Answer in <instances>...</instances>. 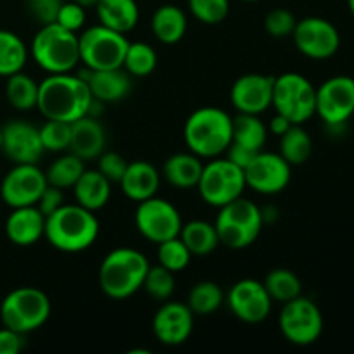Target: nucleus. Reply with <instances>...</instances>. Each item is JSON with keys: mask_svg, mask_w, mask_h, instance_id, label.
<instances>
[{"mask_svg": "<svg viewBox=\"0 0 354 354\" xmlns=\"http://www.w3.org/2000/svg\"><path fill=\"white\" fill-rule=\"evenodd\" d=\"M268 138V128L258 114L239 113L232 118V144L241 145L252 152L263 151Z\"/></svg>", "mask_w": 354, "mask_h": 354, "instance_id": "obj_29", "label": "nucleus"}, {"mask_svg": "<svg viewBox=\"0 0 354 354\" xmlns=\"http://www.w3.org/2000/svg\"><path fill=\"white\" fill-rule=\"evenodd\" d=\"M38 130H40V140L45 152H62L69 149L71 123L59 120H47Z\"/></svg>", "mask_w": 354, "mask_h": 354, "instance_id": "obj_40", "label": "nucleus"}, {"mask_svg": "<svg viewBox=\"0 0 354 354\" xmlns=\"http://www.w3.org/2000/svg\"><path fill=\"white\" fill-rule=\"evenodd\" d=\"M196 189L204 203L220 209L244 194V169L234 165L230 159H209L204 165Z\"/></svg>", "mask_w": 354, "mask_h": 354, "instance_id": "obj_10", "label": "nucleus"}, {"mask_svg": "<svg viewBox=\"0 0 354 354\" xmlns=\"http://www.w3.org/2000/svg\"><path fill=\"white\" fill-rule=\"evenodd\" d=\"M279 328L286 341L294 346H311L324 332V315L315 301L303 294L283 303L279 315Z\"/></svg>", "mask_w": 354, "mask_h": 354, "instance_id": "obj_11", "label": "nucleus"}, {"mask_svg": "<svg viewBox=\"0 0 354 354\" xmlns=\"http://www.w3.org/2000/svg\"><path fill=\"white\" fill-rule=\"evenodd\" d=\"M261 207L245 197L232 201L220 207L214 228H216L220 244L234 251L249 248L254 244L263 230Z\"/></svg>", "mask_w": 354, "mask_h": 354, "instance_id": "obj_6", "label": "nucleus"}, {"mask_svg": "<svg viewBox=\"0 0 354 354\" xmlns=\"http://www.w3.org/2000/svg\"><path fill=\"white\" fill-rule=\"evenodd\" d=\"M92 100L93 95L88 85L78 75H48L38 83L37 109L45 120L73 123L88 114Z\"/></svg>", "mask_w": 354, "mask_h": 354, "instance_id": "obj_1", "label": "nucleus"}, {"mask_svg": "<svg viewBox=\"0 0 354 354\" xmlns=\"http://www.w3.org/2000/svg\"><path fill=\"white\" fill-rule=\"evenodd\" d=\"M2 152L14 165H37L45 149L40 140V130L28 121H9L2 128Z\"/></svg>", "mask_w": 354, "mask_h": 354, "instance_id": "obj_20", "label": "nucleus"}, {"mask_svg": "<svg viewBox=\"0 0 354 354\" xmlns=\"http://www.w3.org/2000/svg\"><path fill=\"white\" fill-rule=\"evenodd\" d=\"M50 313V299L37 287H17L10 290L0 304V320L3 327L24 335L44 327Z\"/></svg>", "mask_w": 354, "mask_h": 354, "instance_id": "obj_7", "label": "nucleus"}, {"mask_svg": "<svg viewBox=\"0 0 354 354\" xmlns=\"http://www.w3.org/2000/svg\"><path fill=\"white\" fill-rule=\"evenodd\" d=\"M272 106L292 124H303L317 114V88L299 73H283L273 82Z\"/></svg>", "mask_w": 354, "mask_h": 354, "instance_id": "obj_8", "label": "nucleus"}, {"mask_svg": "<svg viewBox=\"0 0 354 354\" xmlns=\"http://www.w3.org/2000/svg\"><path fill=\"white\" fill-rule=\"evenodd\" d=\"M158 66V54L154 48L145 41L128 44L127 54L123 59V69L133 78L149 76Z\"/></svg>", "mask_w": 354, "mask_h": 354, "instance_id": "obj_37", "label": "nucleus"}, {"mask_svg": "<svg viewBox=\"0 0 354 354\" xmlns=\"http://www.w3.org/2000/svg\"><path fill=\"white\" fill-rule=\"evenodd\" d=\"M178 237L192 256H207L220 245L214 223H207L204 220H192L182 225Z\"/></svg>", "mask_w": 354, "mask_h": 354, "instance_id": "obj_30", "label": "nucleus"}, {"mask_svg": "<svg viewBox=\"0 0 354 354\" xmlns=\"http://www.w3.org/2000/svg\"><path fill=\"white\" fill-rule=\"evenodd\" d=\"M30 54L48 75L73 71L80 64L78 35L57 23L44 24L33 37Z\"/></svg>", "mask_w": 354, "mask_h": 354, "instance_id": "obj_5", "label": "nucleus"}, {"mask_svg": "<svg viewBox=\"0 0 354 354\" xmlns=\"http://www.w3.org/2000/svg\"><path fill=\"white\" fill-rule=\"evenodd\" d=\"M61 6L62 0H30V12L44 26V24L57 23Z\"/></svg>", "mask_w": 354, "mask_h": 354, "instance_id": "obj_45", "label": "nucleus"}, {"mask_svg": "<svg viewBox=\"0 0 354 354\" xmlns=\"http://www.w3.org/2000/svg\"><path fill=\"white\" fill-rule=\"evenodd\" d=\"M159 183H161V173L156 169V166L149 161L138 159V161L128 162L120 185L128 199L133 203H142L158 194Z\"/></svg>", "mask_w": 354, "mask_h": 354, "instance_id": "obj_24", "label": "nucleus"}, {"mask_svg": "<svg viewBox=\"0 0 354 354\" xmlns=\"http://www.w3.org/2000/svg\"><path fill=\"white\" fill-rule=\"evenodd\" d=\"M47 185L45 171L37 165H14L0 183V197L9 207L37 206Z\"/></svg>", "mask_w": 354, "mask_h": 354, "instance_id": "obj_16", "label": "nucleus"}, {"mask_svg": "<svg viewBox=\"0 0 354 354\" xmlns=\"http://www.w3.org/2000/svg\"><path fill=\"white\" fill-rule=\"evenodd\" d=\"M245 187L263 196H275L289 187L292 166L280 154L259 151L244 168Z\"/></svg>", "mask_w": 354, "mask_h": 354, "instance_id": "obj_14", "label": "nucleus"}, {"mask_svg": "<svg viewBox=\"0 0 354 354\" xmlns=\"http://www.w3.org/2000/svg\"><path fill=\"white\" fill-rule=\"evenodd\" d=\"M183 140L201 159L218 158L232 144V116L220 107H199L187 118Z\"/></svg>", "mask_w": 354, "mask_h": 354, "instance_id": "obj_3", "label": "nucleus"}, {"mask_svg": "<svg viewBox=\"0 0 354 354\" xmlns=\"http://www.w3.org/2000/svg\"><path fill=\"white\" fill-rule=\"evenodd\" d=\"M73 194L76 204L95 213L109 203L111 182L99 169H85L78 182L73 185Z\"/></svg>", "mask_w": 354, "mask_h": 354, "instance_id": "obj_26", "label": "nucleus"}, {"mask_svg": "<svg viewBox=\"0 0 354 354\" xmlns=\"http://www.w3.org/2000/svg\"><path fill=\"white\" fill-rule=\"evenodd\" d=\"M100 225L95 213L80 204H64L45 218V239L61 252H83L95 244Z\"/></svg>", "mask_w": 354, "mask_h": 354, "instance_id": "obj_2", "label": "nucleus"}, {"mask_svg": "<svg viewBox=\"0 0 354 354\" xmlns=\"http://www.w3.org/2000/svg\"><path fill=\"white\" fill-rule=\"evenodd\" d=\"M311 152H313V140L303 124H292L286 133L280 135L279 154L290 166L304 165L311 158Z\"/></svg>", "mask_w": 354, "mask_h": 354, "instance_id": "obj_31", "label": "nucleus"}, {"mask_svg": "<svg viewBox=\"0 0 354 354\" xmlns=\"http://www.w3.org/2000/svg\"><path fill=\"white\" fill-rule=\"evenodd\" d=\"M28 2H30V0H28Z\"/></svg>", "mask_w": 354, "mask_h": 354, "instance_id": "obj_54", "label": "nucleus"}, {"mask_svg": "<svg viewBox=\"0 0 354 354\" xmlns=\"http://www.w3.org/2000/svg\"><path fill=\"white\" fill-rule=\"evenodd\" d=\"M203 168V159L194 152H176L169 156L162 165V176L169 185L176 189H194L199 183Z\"/></svg>", "mask_w": 354, "mask_h": 354, "instance_id": "obj_25", "label": "nucleus"}, {"mask_svg": "<svg viewBox=\"0 0 354 354\" xmlns=\"http://www.w3.org/2000/svg\"><path fill=\"white\" fill-rule=\"evenodd\" d=\"M85 9L82 6H78L76 2H62L61 10H59V16H57V24H61L62 28L69 31H75L78 33L80 30L83 28L85 24Z\"/></svg>", "mask_w": 354, "mask_h": 354, "instance_id": "obj_44", "label": "nucleus"}, {"mask_svg": "<svg viewBox=\"0 0 354 354\" xmlns=\"http://www.w3.org/2000/svg\"><path fill=\"white\" fill-rule=\"evenodd\" d=\"M292 40L301 54L315 61L330 59L341 47V35L337 28L328 19L317 16L297 21Z\"/></svg>", "mask_w": 354, "mask_h": 354, "instance_id": "obj_13", "label": "nucleus"}, {"mask_svg": "<svg viewBox=\"0 0 354 354\" xmlns=\"http://www.w3.org/2000/svg\"><path fill=\"white\" fill-rule=\"evenodd\" d=\"M348 7H349V10H351V14L354 17V0H348Z\"/></svg>", "mask_w": 354, "mask_h": 354, "instance_id": "obj_51", "label": "nucleus"}, {"mask_svg": "<svg viewBox=\"0 0 354 354\" xmlns=\"http://www.w3.org/2000/svg\"><path fill=\"white\" fill-rule=\"evenodd\" d=\"M85 161L75 156L73 152L69 154H62L52 162L45 171V178L47 183L57 189H73L82 173L85 171Z\"/></svg>", "mask_w": 354, "mask_h": 354, "instance_id": "obj_35", "label": "nucleus"}, {"mask_svg": "<svg viewBox=\"0 0 354 354\" xmlns=\"http://www.w3.org/2000/svg\"><path fill=\"white\" fill-rule=\"evenodd\" d=\"M78 76L83 82H86L93 99L104 104L120 102L124 97H128L131 90V76L123 68L93 71L85 66V69L78 73Z\"/></svg>", "mask_w": 354, "mask_h": 354, "instance_id": "obj_21", "label": "nucleus"}, {"mask_svg": "<svg viewBox=\"0 0 354 354\" xmlns=\"http://www.w3.org/2000/svg\"><path fill=\"white\" fill-rule=\"evenodd\" d=\"M296 24V16L289 9H283V7L270 10L265 17V30L273 38L292 37Z\"/></svg>", "mask_w": 354, "mask_h": 354, "instance_id": "obj_42", "label": "nucleus"}, {"mask_svg": "<svg viewBox=\"0 0 354 354\" xmlns=\"http://www.w3.org/2000/svg\"><path fill=\"white\" fill-rule=\"evenodd\" d=\"M275 76L248 73L239 76L230 90V100L239 113L263 114L272 107Z\"/></svg>", "mask_w": 354, "mask_h": 354, "instance_id": "obj_19", "label": "nucleus"}, {"mask_svg": "<svg viewBox=\"0 0 354 354\" xmlns=\"http://www.w3.org/2000/svg\"><path fill=\"white\" fill-rule=\"evenodd\" d=\"M97 159H99V168L97 169H99L111 183H120L124 171H127V159L114 151H104Z\"/></svg>", "mask_w": 354, "mask_h": 354, "instance_id": "obj_43", "label": "nucleus"}, {"mask_svg": "<svg viewBox=\"0 0 354 354\" xmlns=\"http://www.w3.org/2000/svg\"><path fill=\"white\" fill-rule=\"evenodd\" d=\"M6 97L14 109H35L38 104V83L26 73H14V75L7 76Z\"/></svg>", "mask_w": 354, "mask_h": 354, "instance_id": "obj_34", "label": "nucleus"}, {"mask_svg": "<svg viewBox=\"0 0 354 354\" xmlns=\"http://www.w3.org/2000/svg\"><path fill=\"white\" fill-rule=\"evenodd\" d=\"M263 283H265V289L272 297V301H277V303L283 304L303 294V282L289 268L272 270Z\"/></svg>", "mask_w": 354, "mask_h": 354, "instance_id": "obj_36", "label": "nucleus"}, {"mask_svg": "<svg viewBox=\"0 0 354 354\" xmlns=\"http://www.w3.org/2000/svg\"><path fill=\"white\" fill-rule=\"evenodd\" d=\"M187 24V14L171 3L158 7L151 19L152 33L165 45L178 44L185 37Z\"/></svg>", "mask_w": 354, "mask_h": 354, "instance_id": "obj_28", "label": "nucleus"}, {"mask_svg": "<svg viewBox=\"0 0 354 354\" xmlns=\"http://www.w3.org/2000/svg\"><path fill=\"white\" fill-rule=\"evenodd\" d=\"M99 23L127 35L138 24L140 9L135 0H99L95 6Z\"/></svg>", "mask_w": 354, "mask_h": 354, "instance_id": "obj_27", "label": "nucleus"}, {"mask_svg": "<svg viewBox=\"0 0 354 354\" xmlns=\"http://www.w3.org/2000/svg\"><path fill=\"white\" fill-rule=\"evenodd\" d=\"M73 2H76L78 6H82L83 9H88V7H95L97 3H99V0H73Z\"/></svg>", "mask_w": 354, "mask_h": 354, "instance_id": "obj_50", "label": "nucleus"}, {"mask_svg": "<svg viewBox=\"0 0 354 354\" xmlns=\"http://www.w3.org/2000/svg\"><path fill=\"white\" fill-rule=\"evenodd\" d=\"M182 225L180 211L169 201L154 196L137 203L135 227L142 237L154 244H161L168 239L178 237Z\"/></svg>", "mask_w": 354, "mask_h": 354, "instance_id": "obj_12", "label": "nucleus"}, {"mask_svg": "<svg viewBox=\"0 0 354 354\" xmlns=\"http://www.w3.org/2000/svg\"><path fill=\"white\" fill-rule=\"evenodd\" d=\"M2 144H3V135H2V128H0V151H2Z\"/></svg>", "mask_w": 354, "mask_h": 354, "instance_id": "obj_52", "label": "nucleus"}, {"mask_svg": "<svg viewBox=\"0 0 354 354\" xmlns=\"http://www.w3.org/2000/svg\"><path fill=\"white\" fill-rule=\"evenodd\" d=\"M225 303V294L221 287L213 280H201L187 296V306L196 317H209Z\"/></svg>", "mask_w": 354, "mask_h": 354, "instance_id": "obj_32", "label": "nucleus"}, {"mask_svg": "<svg viewBox=\"0 0 354 354\" xmlns=\"http://www.w3.org/2000/svg\"><path fill=\"white\" fill-rule=\"evenodd\" d=\"M175 273L169 272L165 266H149L147 275L144 279V286L142 289L152 297V299L165 303V301L171 299L173 292H175Z\"/></svg>", "mask_w": 354, "mask_h": 354, "instance_id": "obj_38", "label": "nucleus"}, {"mask_svg": "<svg viewBox=\"0 0 354 354\" xmlns=\"http://www.w3.org/2000/svg\"><path fill=\"white\" fill-rule=\"evenodd\" d=\"M106 151V131L97 118L85 114L71 123L69 152L83 161L97 159Z\"/></svg>", "mask_w": 354, "mask_h": 354, "instance_id": "obj_23", "label": "nucleus"}, {"mask_svg": "<svg viewBox=\"0 0 354 354\" xmlns=\"http://www.w3.org/2000/svg\"><path fill=\"white\" fill-rule=\"evenodd\" d=\"M232 313L244 324H261L272 313V297L265 283L256 279H242L225 296Z\"/></svg>", "mask_w": 354, "mask_h": 354, "instance_id": "obj_17", "label": "nucleus"}, {"mask_svg": "<svg viewBox=\"0 0 354 354\" xmlns=\"http://www.w3.org/2000/svg\"><path fill=\"white\" fill-rule=\"evenodd\" d=\"M192 254L187 249L180 237L168 239V241L158 244V261L159 265L168 268L169 272L178 273L190 265Z\"/></svg>", "mask_w": 354, "mask_h": 354, "instance_id": "obj_39", "label": "nucleus"}, {"mask_svg": "<svg viewBox=\"0 0 354 354\" xmlns=\"http://www.w3.org/2000/svg\"><path fill=\"white\" fill-rule=\"evenodd\" d=\"M190 14L204 24H220L230 12V0H189Z\"/></svg>", "mask_w": 354, "mask_h": 354, "instance_id": "obj_41", "label": "nucleus"}, {"mask_svg": "<svg viewBox=\"0 0 354 354\" xmlns=\"http://www.w3.org/2000/svg\"><path fill=\"white\" fill-rule=\"evenodd\" d=\"M290 127H292V123H290V121L287 120L286 116H282V114H279V113H277L275 116L272 118V121H270V124H268V130L272 131V133H275L277 137H280V135H283V133H286V131L289 130Z\"/></svg>", "mask_w": 354, "mask_h": 354, "instance_id": "obj_49", "label": "nucleus"}, {"mask_svg": "<svg viewBox=\"0 0 354 354\" xmlns=\"http://www.w3.org/2000/svg\"><path fill=\"white\" fill-rule=\"evenodd\" d=\"M256 154H258V152H252L249 151V149H244L241 147V145H235V144H230L227 149V159H230L234 165H237L239 168L242 169H244L245 166L254 159Z\"/></svg>", "mask_w": 354, "mask_h": 354, "instance_id": "obj_48", "label": "nucleus"}, {"mask_svg": "<svg viewBox=\"0 0 354 354\" xmlns=\"http://www.w3.org/2000/svg\"><path fill=\"white\" fill-rule=\"evenodd\" d=\"M64 194H62V189H57V187L47 185L45 190L41 192L40 199H38L37 207L41 211L45 218L50 216L52 213L59 209L61 206H64Z\"/></svg>", "mask_w": 354, "mask_h": 354, "instance_id": "obj_46", "label": "nucleus"}, {"mask_svg": "<svg viewBox=\"0 0 354 354\" xmlns=\"http://www.w3.org/2000/svg\"><path fill=\"white\" fill-rule=\"evenodd\" d=\"M80 62L88 69L123 68V59L130 41L123 33L114 31L104 24H95L78 35Z\"/></svg>", "mask_w": 354, "mask_h": 354, "instance_id": "obj_9", "label": "nucleus"}, {"mask_svg": "<svg viewBox=\"0 0 354 354\" xmlns=\"http://www.w3.org/2000/svg\"><path fill=\"white\" fill-rule=\"evenodd\" d=\"M6 235L19 248L37 244L45 237V216L37 206L12 207L6 221Z\"/></svg>", "mask_w": 354, "mask_h": 354, "instance_id": "obj_22", "label": "nucleus"}, {"mask_svg": "<svg viewBox=\"0 0 354 354\" xmlns=\"http://www.w3.org/2000/svg\"><path fill=\"white\" fill-rule=\"evenodd\" d=\"M244 2H258V0H244Z\"/></svg>", "mask_w": 354, "mask_h": 354, "instance_id": "obj_53", "label": "nucleus"}, {"mask_svg": "<svg viewBox=\"0 0 354 354\" xmlns=\"http://www.w3.org/2000/svg\"><path fill=\"white\" fill-rule=\"evenodd\" d=\"M317 114L325 124L335 128L354 114V78L332 76L317 88Z\"/></svg>", "mask_w": 354, "mask_h": 354, "instance_id": "obj_15", "label": "nucleus"}, {"mask_svg": "<svg viewBox=\"0 0 354 354\" xmlns=\"http://www.w3.org/2000/svg\"><path fill=\"white\" fill-rule=\"evenodd\" d=\"M28 47L21 37L9 30H0V76L14 75L23 71L28 61Z\"/></svg>", "mask_w": 354, "mask_h": 354, "instance_id": "obj_33", "label": "nucleus"}, {"mask_svg": "<svg viewBox=\"0 0 354 354\" xmlns=\"http://www.w3.org/2000/svg\"><path fill=\"white\" fill-rule=\"evenodd\" d=\"M149 266V259L137 249H113L100 263V289L111 299H128L142 289Z\"/></svg>", "mask_w": 354, "mask_h": 354, "instance_id": "obj_4", "label": "nucleus"}, {"mask_svg": "<svg viewBox=\"0 0 354 354\" xmlns=\"http://www.w3.org/2000/svg\"><path fill=\"white\" fill-rule=\"evenodd\" d=\"M26 346V335L9 327L0 328V354H17Z\"/></svg>", "mask_w": 354, "mask_h": 354, "instance_id": "obj_47", "label": "nucleus"}, {"mask_svg": "<svg viewBox=\"0 0 354 354\" xmlns=\"http://www.w3.org/2000/svg\"><path fill=\"white\" fill-rule=\"evenodd\" d=\"M194 317L187 303L165 301L152 318V332L161 344L175 348L187 342L194 330Z\"/></svg>", "mask_w": 354, "mask_h": 354, "instance_id": "obj_18", "label": "nucleus"}]
</instances>
